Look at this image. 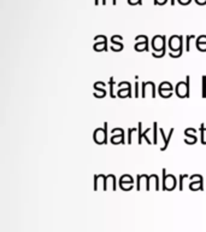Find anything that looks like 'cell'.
Returning <instances> with one entry per match:
<instances>
[{
	"label": "cell",
	"mask_w": 206,
	"mask_h": 232,
	"mask_svg": "<svg viewBox=\"0 0 206 232\" xmlns=\"http://www.w3.org/2000/svg\"><path fill=\"white\" fill-rule=\"evenodd\" d=\"M133 178L129 175V174H125V175H123L122 178L119 179V185H121V187L123 190H130L131 187H133Z\"/></svg>",
	"instance_id": "cell-6"
},
{
	"label": "cell",
	"mask_w": 206,
	"mask_h": 232,
	"mask_svg": "<svg viewBox=\"0 0 206 232\" xmlns=\"http://www.w3.org/2000/svg\"><path fill=\"white\" fill-rule=\"evenodd\" d=\"M109 85L111 86V87H110V90H111L110 94H111V97H112V98H114V93H113V79H112V77H111L110 81H109Z\"/></svg>",
	"instance_id": "cell-20"
},
{
	"label": "cell",
	"mask_w": 206,
	"mask_h": 232,
	"mask_svg": "<svg viewBox=\"0 0 206 232\" xmlns=\"http://www.w3.org/2000/svg\"><path fill=\"white\" fill-rule=\"evenodd\" d=\"M106 40L101 41V42H97L94 45V50L95 51H102V50H106Z\"/></svg>",
	"instance_id": "cell-14"
},
{
	"label": "cell",
	"mask_w": 206,
	"mask_h": 232,
	"mask_svg": "<svg viewBox=\"0 0 206 232\" xmlns=\"http://www.w3.org/2000/svg\"><path fill=\"white\" fill-rule=\"evenodd\" d=\"M166 3V0H154V4L157 5H164Z\"/></svg>",
	"instance_id": "cell-25"
},
{
	"label": "cell",
	"mask_w": 206,
	"mask_h": 232,
	"mask_svg": "<svg viewBox=\"0 0 206 232\" xmlns=\"http://www.w3.org/2000/svg\"><path fill=\"white\" fill-rule=\"evenodd\" d=\"M125 87H119V90H118V97H121V98H124V97H127V98H130L131 97V87H130V84L129 82H122Z\"/></svg>",
	"instance_id": "cell-7"
},
{
	"label": "cell",
	"mask_w": 206,
	"mask_h": 232,
	"mask_svg": "<svg viewBox=\"0 0 206 232\" xmlns=\"http://www.w3.org/2000/svg\"><path fill=\"white\" fill-rule=\"evenodd\" d=\"M152 47L154 51H164L165 50V36L156 35L152 40Z\"/></svg>",
	"instance_id": "cell-5"
},
{
	"label": "cell",
	"mask_w": 206,
	"mask_h": 232,
	"mask_svg": "<svg viewBox=\"0 0 206 232\" xmlns=\"http://www.w3.org/2000/svg\"><path fill=\"white\" fill-rule=\"evenodd\" d=\"M189 189L190 190H201L202 189V180H199V181H195V183H192L189 185Z\"/></svg>",
	"instance_id": "cell-13"
},
{
	"label": "cell",
	"mask_w": 206,
	"mask_h": 232,
	"mask_svg": "<svg viewBox=\"0 0 206 232\" xmlns=\"http://www.w3.org/2000/svg\"><path fill=\"white\" fill-rule=\"evenodd\" d=\"M150 131H151V128H147V129L143 132V133H142V138H145V140L148 143V144H151V140L148 139V137H147V133H148V132H150Z\"/></svg>",
	"instance_id": "cell-19"
},
{
	"label": "cell",
	"mask_w": 206,
	"mask_h": 232,
	"mask_svg": "<svg viewBox=\"0 0 206 232\" xmlns=\"http://www.w3.org/2000/svg\"><path fill=\"white\" fill-rule=\"evenodd\" d=\"M157 129H158V123L157 122H154L153 123V140H154V144H157L158 143V139H157Z\"/></svg>",
	"instance_id": "cell-15"
},
{
	"label": "cell",
	"mask_w": 206,
	"mask_h": 232,
	"mask_svg": "<svg viewBox=\"0 0 206 232\" xmlns=\"http://www.w3.org/2000/svg\"><path fill=\"white\" fill-rule=\"evenodd\" d=\"M202 98H206V76H202Z\"/></svg>",
	"instance_id": "cell-17"
},
{
	"label": "cell",
	"mask_w": 206,
	"mask_h": 232,
	"mask_svg": "<svg viewBox=\"0 0 206 232\" xmlns=\"http://www.w3.org/2000/svg\"><path fill=\"white\" fill-rule=\"evenodd\" d=\"M190 1H192V0H178V3L181 5H188Z\"/></svg>",
	"instance_id": "cell-24"
},
{
	"label": "cell",
	"mask_w": 206,
	"mask_h": 232,
	"mask_svg": "<svg viewBox=\"0 0 206 232\" xmlns=\"http://www.w3.org/2000/svg\"><path fill=\"white\" fill-rule=\"evenodd\" d=\"M159 132H160V136H162V138H163V140H164V146H163L162 149H160V150L164 151V150H166V148H168V145H169V141H170L171 137H173V134H174V128H171V129H170L169 136H165V133H164V131H163V129H159Z\"/></svg>",
	"instance_id": "cell-9"
},
{
	"label": "cell",
	"mask_w": 206,
	"mask_h": 232,
	"mask_svg": "<svg viewBox=\"0 0 206 232\" xmlns=\"http://www.w3.org/2000/svg\"><path fill=\"white\" fill-rule=\"evenodd\" d=\"M109 1H111V4H112V5H116V0H104V1H102V4L106 5Z\"/></svg>",
	"instance_id": "cell-27"
},
{
	"label": "cell",
	"mask_w": 206,
	"mask_h": 232,
	"mask_svg": "<svg viewBox=\"0 0 206 232\" xmlns=\"http://www.w3.org/2000/svg\"><path fill=\"white\" fill-rule=\"evenodd\" d=\"M166 91H173V85H171L170 82H162L159 86V94L162 96L163 98H169L170 96H168L165 92Z\"/></svg>",
	"instance_id": "cell-8"
},
{
	"label": "cell",
	"mask_w": 206,
	"mask_h": 232,
	"mask_svg": "<svg viewBox=\"0 0 206 232\" xmlns=\"http://www.w3.org/2000/svg\"><path fill=\"white\" fill-rule=\"evenodd\" d=\"M201 42H205V44H206V35H201V36H199V39L197 40V44H201Z\"/></svg>",
	"instance_id": "cell-22"
},
{
	"label": "cell",
	"mask_w": 206,
	"mask_h": 232,
	"mask_svg": "<svg viewBox=\"0 0 206 232\" xmlns=\"http://www.w3.org/2000/svg\"><path fill=\"white\" fill-rule=\"evenodd\" d=\"M142 123L139 122V125H137V132H139V144H141L142 143Z\"/></svg>",
	"instance_id": "cell-16"
},
{
	"label": "cell",
	"mask_w": 206,
	"mask_h": 232,
	"mask_svg": "<svg viewBox=\"0 0 206 232\" xmlns=\"http://www.w3.org/2000/svg\"><path fill=\"white\" fill-rule=\"evenodd\" d=\"M135 131H136L135 128H129V129H128V134H129V136H128V143H129V144L131 143V134L134 133Z\"/></svg>",
	"instance_id": "cell-21"
},
{
	"label": "cell",
	"mask_w": 206,
	"mask_h": 232,
	"mask_svg": "<svg viewBox=\"0 0 206 232\" xmlns=\"http://www.w3.org/2000/svg\"><path fill=\"white\" fill-rule=\"evenodd\" d=\"M107 123H104V128H97L94 131V141L97 144H105L107 143Z\"/></svg>",
	"instance_id": "cell-2"
},
{
	"label": "cell",
	"mask_w": 206,
	"mask_h": 232,
	"mask_svg": "<svg viewBox=\"0 0 206 232\" xmlns=\"http://www.w3.org/2000/svg\"><path fill=\"white\" fill-rule=\"evenodd\" d=\"M204 132H205V126H204V123L200 126V133H201V136H200V140H201V144L202 145H205V140H204Z\"/></svg>",
	"instance_id": "cell-18"
},
{
	"label": "cell",
	"mask_w": 206,
	"mask_h": 232,
	"mask_svg": "<svg viewBox=\"0 0 206 232\" xmlns=\"http://www.w3.org/2000/svg\"><path fill=\"white\" fill-rule=\"evenodd\" d=\"M135 50L136 51H143V50H148V44H147V40L146 41H142L141 44L140 42H137L136 45H135Z\"/></svg>",
	"instance_id": "cell-11"
},
{
	"label": "cell",
	"mask_w": 206,
	"mask_h": 232,
	"mask_svg": "<svg viewBox=\"0 0 206 232\" xmlns=\"http://www.w3.org/2000/svg\"><path fill=\"white\" fill-rule=\"evenodd\" d=\"M128 3L130 4V5H140L141 4V0H128Z\"/></svg>",
	"instance_id": "cell-23"
},
{
	"label": "cell",
	"mask_w": 206,
	"mask_h": 232,
	"mask_svg": "<svg viewBox=\"0 0 206 232\" xmlns=\"http://www.w3.org/2000/svg\"><path fill=\"white\" fill-rule=\"evenodd\" d=\"M165 173H166V171L163 169V189L171 191L176 187V184H177L176 178L173 174H165Z\"/></svg>",
	"instance_id": "cell-1"
},
{
	"label": "cell",
	"mask_w": 206,
	"mask_h": 232,
	"mask_svg": "<svg viewBox=\"0 0 206 232\" xmlns=\"http://www.w3.org/2000/svg\"><path fill=\"white\" fill-rule=\"evenodd\" d=\"M192 38H194V36H192V35L187 36V45H186V50H187V51H189V41H190Z\"/></svg>",
	"instance_id": "cell-26"
},
{
	"label": "cell",
	"mask_w": 206,
	"mask_h": 232,
	"mask_svg": "<svg viewBox=\"0 0 206 232\" xmlns=\"http://www.w3.org/2000/svg\"><path fill=\"white\" fill-rule=\"evenodd\" d=\"M169 46H170V50L173 52H175V51L180 52L182 50V36L181 35H173L170 38Z\"/></svg>",
	"instance_id": "cell-4"
},
{
	"label": "cell",
	"mask_w": 206,
	"mask_h": 232,
	"mask_svg": "<svg viewBox=\"0 0 206 232\" xmlns=\"http://www.w3.org/2000/svg\"><path fill=\"white\" fill-rule=\"evenodd\" d=\"M137 86H139V84L136 82V84H135V94H136V96H137Z\"/></svg>",
	"instance_id": "cell-29"
},
{
	"label": "cell",
	"mask_w": 206,
	"mask_h": 232,
	"mask_svg": "<svg viewBox=\"0 0 206 232\" xmlns=\"http://www.w3.org/2000/svg\"><path fill=\"white\" fill-rule=\"evenodd\" d=\"M175 91L180 98H188L189 97V76H187L186 82H178L176 85Z\"/></svg>",
	"instance_id": "cell-3"
},
{
	"label": "cell",
	"mask_w": 206,
	"mask_h": 232,
	"mask_svg": "<svg viewBox=\"0 0 206 232\" xmlns=\"http://www.w3.org/2000/svg\"><path fill=\"white\" fill-rule=\"evenodd\" d=\"M104 86H106L104 82H95V84H94V88H95L97 91H100V92L102 93V97H105V94H106V91L104 90V88H102Z\"/></svg>",
	"instance_id": "cell-12"
},
{
	"label": "cell",
	"mask_w": 206,
	"mask_h": 232,
	"mask_svg": "<svg viewBox=\"0 0 206 232\" xmlns=\"http://www.w3.org/2000/svg\"><path fill=\"white\" fill-rule=\"evenodd\" d=\"M195 3L198 5H205L206 4V0H195Z\"/></svg>",
	"instance_id": "cell-28"
},
{
	"label": "cell",
	"mask_w": 206,
	"mask_h": 232,
	"mask_svg": "<svg viewBox=\"0 0 206 232\" xmlns=\"http://www.w3.org/2000/svg\"><path fill=\"white\" fill-rule=\"evenodd\" d=\"M123 137H124V132L123 133H121L119 136H113L112 138H111V143L113 145H116V144H118L119 141H122V143H124V139H123Z\"/></svg>",
	"instance_id": "cell-10"
}]
</instances>
